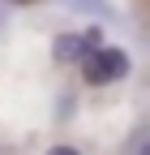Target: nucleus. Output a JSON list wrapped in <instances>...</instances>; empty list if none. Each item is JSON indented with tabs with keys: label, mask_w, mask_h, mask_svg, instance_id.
I'll return each mask as SVG.
<instances>
[{
	"label": "nucleus",
	"mask_w": 150,
	"mask_h": 155,
	"mask_svg": "<svg viewBox=\"0 0 150 155\" xmlns=\"http://www.w3.org/2000/svg\"><path fill=\"white\" fill-rule=\"evenodd\" d=\"M82 73H86V82L90 86H107V82H120V78L129 73V56L120 52V48H95L82 61Z\"/></svg>",
	"instance_id": "1"
},
{
	"label": "nucleus",
	"mask_w": 150,
	"mask_h": 155,
	"mask_svg": "<svg viewBox=\"0 0 150 155\" xmlns=\"http://www.w3.org/2000/svg\"><path fill=\"white\" fill-rule=\"evenodd\" d=\"M99 48V30H86V35H60L56 39V56H60V61H86L90 52Z\"/></svg>",
	"instance_id": "2"
},
{
	"label": "nucleus",
	"mask_w": 150,
	"mask_h": 155,
	"mask_svg": "<svg viewBox=\"0 0 150 155\" xmlns=\"http://www.w3.org/2000/svg\"><path fill=\"white\" fill-rule=\"evenodd\" d=\"M52 155H77V151H73V147H56Z\"/></svg>",
	"instance_id": "3"
}]
</instances>
